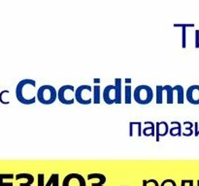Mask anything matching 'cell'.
Wrapping results in <instances>:
<instances>
[{
  "label": "cell",
  "mask_w": 199,
  "mask_h": 186,
  "mask_svg": "<svg viewBox=\"0 0 199 186\" xmlns=\"http://www.w3.org/2000/svg\"><path fill=\"white\" fill-rule=\"evenodd\" d=\"M93 86L83 85L75 90V101L81 105H90L93 103Z\"/></svg>",
  "instance_id": "cell-4"
},
{
  "label": "cell",
  "mask_w": 199,
  "mask_h": 186,
  "mask_svg": "<svg viewBox=\"0 0 199 186\" xmlns=\"http://www.w3.org/2000/svg\"><path fill=\"white\" fill-rule=\"evenodd\" d=\"M165 93L164 85H156V103L160 105L163 103V94Z\"/></svg>",
  "instance_id": "cell-18"
},
{
  "label": "cell",
  "mask_w": 199,
  "mask_h": 186,
  "mask_svg": "<svg viewBox=\"0 0 199 186\" xmlns=\"http://www.w3.org/2000/svg\"><path fill=\"white\" fill-rule=\"evenodd\" d=\"M57 99V91L53 85H44L37 90V101L43 105H51Z\"/></svg>",
  "instance_id": "cell-2"
},
{
  "label": "cell",
  "mask_w": 199,
  "mask_h": 186,
  "mask_svg": "<svg viewBox=\"0 0 199 186\" xmlns=\"http://www.w3.org/2000/svg\"><path fill=\"white\" fill-rule=\"evenodd\" d=\"M123 82L126 83V85H129V83H131V79H124L123 80Z\"/></svg>",
  "instance_id": "cell-30"
},
{
  "label": "cell",
  "mask_w": 199,
  "mask_h": 186,
  "mask_svg": "<svg viewBox=\"0 0 199 186\" xmlns=\"http://www.w3.org/2000/svg\"><path fill=\"white\" fill-rule=\"evenodd\" d=\"M87 178L88 180H91V179H98L99 181H104L106 182V177L104 176V174H99V173H94V174H87Z\"/></svg>",
  "instance_id": "cell-22"
},
{
  "label": "cell",
  "mask_w": 199,
  "mask_h": 186,
  "mask_svg": "<svg viewBox=\"0 0 199 186\" xmlns=\"http://www.w3.org/2000/svg\"><path fill=\"white\" fill-rule=\"evenodd\" d=\"M160 186H177L176 182L171 179V178H167V179H164L161 182Z\"/></svg>",
  "instance_id": "cell-25"
},
{
  "label": "cell",
  "mask_w": 199,
  "mask_h": 186,
  "mask_svg": "<svg viewBox=\"0 0 199 186\" xmlns=\"http://www.w3.org/2000/svg\"><path fill=\"white\" fill-rule=\"evenodd\" d=\"M75 87L71 85H62L57 90V100L63 105H72L75 102Z\"/></svg>",
  "instance_id": "cell-5"
},
{
  "label": "cell",
  "mask_w": 199,
  "mask_h": 186,
  "mask_svg": "<svg viewBox=\"0 0 199 186\" xmlns=\"http://www.w3.org/2000/svg\"><path fill=\"white\" fill-rule=\"evenodd\" d=\"M184 125H185V129H184V133H186V131H189V133L192 136L193 135V130L192 127L194 126V124L190 121H185L184 122Z\"/></svg>",
  "instance_id": "cell-24"
},
{
  "label": "cell",
  "mask_w": 199,
  "mask_h": 186,
  "mask_svg": "<svg viewBox=\"0 0 199 186\" xmlns=\"http://www.w3.org/2000/svg\"><path fill=\"white\" fill-rule=\"evenodd\" d=\"M169 134V125L166 121H158L156 123V141L159 142L160 138H163Z\"/></svg>",
  "instance_id": "cell-10"
},
{
  "label": "cell",
  "mask_w": 199,
  "mask_h": 186,
  "mask_svg": "<svg viewBox=\"0 0 199 186\" xmlns=\"http://www.w3.org/2000/svg\"><path fill=\"white\" fill-rule=\"evenodd\" d=\"M133 98V90L131 88V85L124 86V103L129 105L131 104V100Z\"/></svg>",
  "instance_id": "cell-19"
},
{
  "label": "cell",
  "mask_w": 199,
  "mask_h": 186,
  "mask_svg": "<svg viewBox=\"0 0 199 186\" xmlns=\"http://www.w3.org/2000/svg\"><path fill=\"white\" fill-rule=\"evenodd\" d=\"M16 97L20 103L23 105H32L37 101L36 82L31 79H24L17 85Z\"/></svg>",
  "instance_id": "cell-1"
},
{
  "label": "cell",
  "mask_w": 199,
  "mask_h": 186,
  "mask_svg": "<svg viewBox=\"0 0 199 186\" xmlns=\"http://www.w3.org/2000/svg\"><path fill=\"white\" fill-rule=\"evenodd\" d=\"M194 48L199 49V30H195V43H194Z\"/></svg>",
  "instance_id": "cell-27"
},
{
  "label": "cell",
  "mask_w": 199,
  "mask_h": 186,
  "mask_svg": "<svg viewBox=\"0 0 199 186\" xmlns=\"http://www.w3.org/2000/svg\"><path fill=\"white\" fill-rule=\"evenodd\" d=\"M144 124H146L147 127L142 130V135L145 137H156V124L153 121H145Z\"/></svg>",
  "instance_id": "cell-13"
},
{
  "label": "cell",
  "mask_w": 199,
  "mask_h": 186,
  "mask_svg": "<svg viewBox=\"0 0 199 186\" xmlns=\"http://www.w3.org/2000/svg\"><path fill=\"white\" fill-rule=\"evenodd\" d=\"M173 90H174V93H176L177 95V102L178 104L182 105L185 102V90H184V87L180 85H177L175 86H173Z\"/></svg>",
  "instance_id": "cell-15"
},
{
  "label": "cell",
  "mask_w": 199,
  "mask_h": 186,
  "mask_svg": "<svg viewBox=\"0 0 199 186\" xmlns=\"http://www.w3.org/2000/svg\"><path fill=\"white\" fill-rule=\"evenodd\" d=\"M174 27H181L182 28V48H187V27H194V23H175Z\"/></svg>",
  "instance_id": "cell-12"
},
{
  "label": "cell",
  "mask_w": 199,
  "mask_h": 186,
  "mask_svg": "<svg viewBox=\"0 0 199 186\" xmlns=\"http://www.w3.org/2000/svg\"><path fill=\"white\" fill-rule=\"evenodd\" d=\"M15 178L13 174H0V186H14L12 181H6V180H12Z\"/></svg>",
  "instance_id": "cell-17"
},
{
  "label": "cell",
  "mask_w": 199,
  "mask_h": 186,
  "mask_svg": "<svg viewBox=\"0 0 199 186\" xmlns=\"http://www.w3.org/2000/svg\"><path fill=\"white\" fill-rule=\"evenodd\" d=\"M194 136L198 137L199 136V126L198 122H194Z\"/></svg>",
  "instance_id": "cell-28"
},
{
  "label": "cell",
  "mask_w": 199,
  "mask_h": 186,
  "mask_svg": "<svg viewBox=\"0 0 199 186\" xmlns=\"http://www.w3.org/2000/svg\"><path fill=\"white\" fill-rule=\"evenodd\" d=\"M62 186H87V182L82 174L72 173L63 178Z\"/></svg>",
  "instance_id": "cell-6"
},
{
  "label": "cell",
  "mask_w": 199,
  "mask_h": 186,
  "mask_svg": "<svg viewBox=\"0 0 199 186\" xmlns=\"http://www.w3.org/2000/svg\"><path fill=\"white\" fill-rule=\"evenodd\" d=\"M197 186H199V180H197Z\"/></svg>",
  "instance_id": "cell-31"
},
{
  "label": "cell",
  "mask_w": 199,
  "mask_h": 186,
  "mask_svg": "<svg viewBox=\"0 0 199 186\" xmlns=\"http://www.w3.org/2000/svg\"><path fill=\"white\" fill-rule=\"evenodd\" d=\"M143 183V186H160L158 184V182L156 179H154V178H150V179H144L142 181Z\"/></svg>",
  "instance_id": "cell-23"
},
{
  "label": "cell",
  "mask_w": 199,
  "mask_h": 186,
  "mask_svg": "<svg viewBox=\"0 0 199 186\" xmlns=\"http://www.w3.org/2000/svg\"><path fill=\"white\" fill-rule=\"evenodd\" d=\"M170 124L174 125V127H172L171 129H169V134L172 137H181L183 135L182 131V124L179 121H172Z\"/></svg>",
  "instance_id": "cell-16"
},
{
  "label": "cell",
  "mask_w": 199,
  "mask_h": 186,
  "mask_svg": "<svg viewBox=\"0 0 199 186\" xmlns=\"http://www.w3.org/2000/svg\"><path fill=\"white\" fill-rule=\"evenodd\" d=\"M100 85H94L93 87V104H100Z\"/></svg>",
  "instance_id": "cell-20"
},
{
  "label": "cell",
  "mask_w": 199,
  "mask_h": 186,
  "mask_svg": "<svg viewBox=\"0 0 199 186\" xmlns=\"http://www.w3.org/2000/svg\"><path fill=\"white\" fill-rule=\"evenodd\" d=\"M133 99L140 105H148L153 100V90L149 85H138L133 90Z\"/></svg>",
  "instance_id": "cell-3"
},
{
  "label": "cell",
  "mask_w": 199,
  "mask_h": 186,
  "mask_svg": "<svg viewBox=\"0 0 199 186\" xmlns=\"http://www.w3.org/2000/svg\"><path fill=\"white\" fill-rule=\"evenodd\" d=\"M166 87V99H167V104L171 105L174 103V90L173 87L169 85H165Z\"/></svg>",
  "instance_id": "cell-21"
},
{
  "label": "cell",
  "mask_w": 199,
  "mask_h": 186,
  "mask_svg": "<svg viewBox=\"0 0 199 186\" xmlns=\"http://www.w3.org/2000/svg\"><path fill=\"white\" fill-rule=\"evenodd\" d=\"M8 92H10L9 90H2L1 92H0V103L3 104V105H9L10 104V101H4L3 100V95L6 94V93H8Z\"/></svg>",
  "instance_id": "cell-26"
},
{
  "label": "cell",
  "mask_w": 199,
  "mask_h": 186,
  "mask_svg": "<svg viewBox=\"0 0 199 186\" xmlns=\"http://www.w3.org/2000/svg\"><path fill=\"white\" fill-rule=\"evenodd\" d=\"M123 80L117 78L115 79V87H116V103L120 105L123 103Z\"/></svg>",
  "instance_id": "cell-11"
},
{
  "label": "cell",
  "mask_w": 199,
  "mask_h": 186,
  "mask_svg": "<svg viewBox=\"0 0 199 186\" xmlns=\"http://www.w3.org/2000/svg\"><path fill=\"white\" fill-rule=\"evenodd\" d=\"M100 82H101L100 79H93V83L95 85H100Z\"/></svg>",
  "instance_id": "cell-29"
},
{
  "label": "cell",
  "mask_w": 199,
  "mask_h": 186,
  "mask_svg": "<svg viewBox=\"0 0 199 186\" xmlns=\"http://www.w3.org/2000/svg\"><path fill=\"white\" fill-rule=\"evenodd\" d=\"M142 123L138 121H130L129 122V137H133L136 131L138 137L142 136Z\"/></svg>",
  "instance_id": "cell-14"
},
{
  "label": "cell",
  "mask_w": 199,
  "mask_h": 186,
  "mask_svg": "<svg viewBox=\"0 0 199 186\" xmlns=\"http://www.w3.org/2000/svg\"><path fill=\"white\" fill-rule=\"evenodd\" d=\"M186 99L192 105H199V85H190L186 91Z\"/></svg>",
  "instance_id": "cell-7"
},
{
  "label": "cell",
  "mask_w": 199,
  "mask_h": 186,
  "mask_svg": "<svg viewBox=\"0 0 199 186\" xmlns=\"http://www.w3.org/2000/svg\"><path fill=\"white\" fill-rule=\"evenodd\" d=\"M102 98L107 105H113L116 103V87L113 85H107L103 89Z\"/></svg>",
  "instance_id": "cell-8"
},
{
  "label": "cell",
  "mask_w": 199,
  "mask_h": 186,
  "mask_svg": "<svg viewBox=\"0 0 199 186\" xmlns=\"http://www.w3.org/2000/svg\"><path fill=\"white\" fill-rule=\"evenodd\" d=\"M45 174H38V186H59V174H51L45 184Z\"/></svg>",
  "instance_id": "cell-9"
}]
</instances>
